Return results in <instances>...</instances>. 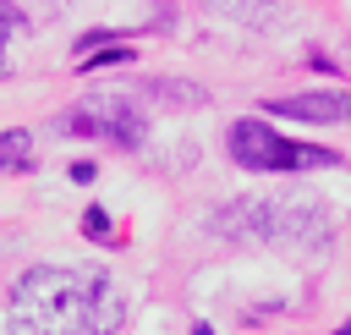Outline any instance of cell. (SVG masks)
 Listing matches in <instances>:
<instances>
[{"instance_id":"obj_6","label":"cell","mask_w":351,"mask_h":335,"mask_svg":"<svg viewBox=\"0 0 351 335\" xmlns=\"http://www.w3.org/2000/svg\"><path fill=\"white\" fill-rule=\"evenodd\" d=\"M126 319V302L115 291V280L104 269H93V291H88V335H115Z\"/></svg>"},{"instance_id":"obj_9","label":"cell","mask_w":351,"mask_h":335,"mask_svg":"<svg viewBox=\"0 0 351 335\" xmlns=\"http://www.w3.org/2000/svg\"><path fill=\"white\" fill-rule=\"evenodd\" d=\"M22 27H27V16H22L11 0H0V77H5V44H11Z\"/></svg>"},{"instance_id":"obj_12","label":"cell","mask_w":351,"mask_h":335,"mask_svg":"<svg viewBox=\"0 0 351 335\" xmlns=\"http://www.w3.org/2000/svg\"><path fill=\"white\" fill-rule=\"evenodd\" d=\"M340 335H351V324H346V330H340Z\"/></svg>"},{"instance_id":"obj_10","label":"cell","mask_w":351,"mask_h":335,"mask_svg":"<svg viewBox=\"0 0 351 335\" xmlns=\"http://www.w3.org/2000/svg\"><path fill=\"white\" fill-rule=\"evenodd\" d=\"M126 60H137V55H132L126 44H115V49H99L93 60H77V66H82V71H93V66H126Z\"/></svg>"},{"instance_id":"obj_13","label":"cell","mask_w":351,"mask_h":335,"mask_svg":"<svg viewBox=\"0 0 351 335\" xmlns=\"http://www.w3.org/2000/svg\"><path fill=\"white\" fill-rule=\"evenodd\" d=\"M55 5H60V0H55Z\"/></svg>"},{"instance_id":"obj_1","label":"cell","mask_w":351,"mask_h":335,"mask_svg":"<svg viewBox=\"0 0 351 335\" xmlns=\"http://www.w3.org/2000/svg\"><path fill=\"white\" fill-rule=\"evenodd\" d=\"M88 291H93V269L33 264L11 286L5 335H82L88 330Z\"/></svg>"},{"instance_id":"obj_8","label":"cell","mask_w":351,"mask_h":335,"mask_svg":"<svg viewBox=\"0 0 351 335\" xmlns=\"http://www.w3.org/2000/svg\"><path fill=\"white\" fill-rule=\"evenodd\" d=\"M33 165V137L27 132H0V170H27Z\"/></svg>"},{"instance_id":"obj_2","label":"cell","mask_w":351,"mask_h":335,"mask_svg":"<svg viewBox=\"0 0 351 335\" xmlns=\"http://www.w3.org/2000/svg\"><path fill=\"white\" fill-rule=\"evenodd\" d=\"M225 143H230V159L247 170H324V165H335V148L291 143V137L269 132L263 121H236L225 132Z\"/></svg>"},{"instance_id":"obj_4","label":"cell","mask_w":351,"mask_h":335,"mask_svg":"<svg viewBox=\"0 0 351 335\" xmlns=\"http://www.w3.org/2000/svg\"><path fill=\"white\" fill-rule=\"evenodd\" d=\"M55 126H60V132H71V137L115 143V148H137V143H143V132H148L143 110H137V104H126L121 93H93V99H82L77 110H66Z\"/></svg>"},{"instance_id":"obj_3","label":"cell","mask_w":351,"mask_h":335,"mask_svg":"<svg viewBox=\"0 0 351 335\" xmlns=\"http://www.w3.org/2000/svg\"><path fill=\"white\" fill-rule=\"evenodd\" d=\"M225 231L236 236H263V242H307L318 247L329 236V220L307 203H236L230 214H219Z\"/></svg>"},{"instance_id":"obj_11","label":"cell","mask_w":351,"mask_h":335,"mask_svg":"<svg viewBox=\"0 0 351 335\" xmlns=\"http://www.w3.org/2000/svg\"><path fill=\"white\" fill-rule=\"evenodd\" d=\"M82 231H88V236H99V242H115V236H110V214H104V209H88V214H82Z\"/></svg>"},{"instance_id":"obj_5","label":"cell","mask_w":351,"mask_h":335,"mask_svg":"<svg viewBox=\"0 0 351 335\" xmlns=\"http://www.w3.org/2000/svg\"><path fill=\"white\" fill-rule=\"evenodd\" d=\"M274 115H291V121H313V126H329V121H351V93L340 88H324V93H291V99H269Z\"/></svg>"},{"instance_id":"obj_7","label":"cell","mask_w":351,"mask_h":335,"mask_svg":"<svg viewBox=\"0 0 351 335\" xmlns=\"http://www.w3.org/2000/svg\"><path fill=\"white\" fill-rule=\"evenodd\" d=\"M214 16L225 22H241V27H274L280 22V5L274 0H203Z\"/></svg>"}]
</instances>
